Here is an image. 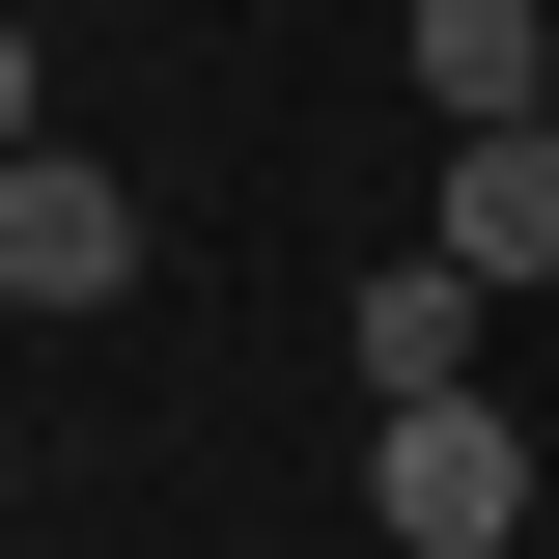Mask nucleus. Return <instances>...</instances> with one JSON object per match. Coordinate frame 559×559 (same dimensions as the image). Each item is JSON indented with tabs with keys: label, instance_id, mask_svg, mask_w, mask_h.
Masks as SVG:
<instances>
[{
	"label": "nucleus",
	"instance_id": "3",
	"mask_svg": "<svg viewBox=\"0 0 559 559\" xmlns=\"http://www.w3.org/2000/svg\"><path fill=\"white\" fill-rule=\"evenodd\" d=\"M476 336H503V280H476V252H364V308H336L364 419H392V392H476Z\"/></svg>",
	"mask_w": 559,
	"mask_h": 559
},
{
	"label": "nucleus",
	"instance_id": "2",
	"mask_svg": "<svg viewBox=\"0 0 559 559\" xmlns=\"http://www.w3.org/2000/svg\"><path fill=\"white\" fill-rule=\"evenodd\" d=\"M0 308H140V197L84 168V140H28V168H0Z\"/></svg>",
	"mask_w": 559,
	"mask_h": 559
},
{
	"label": "nucleus",
	"instance_id": "5",
	"mask_svg": "<svg viewBox=\"0 0 559 559\" xmlns=\"http://www.w3.org/2000/svg\"><path fill=\"white\" fill-rule=\"evenodd\" d=\"M419 252H476V280H559V112L448 140V197H419Z\"/></svg>",
	"mask_w": 559,
	"mask_h": 559
},
{
	"label": "nucleus",
	"instance_id": "1",
	"mask_svg": "<svg viewBox=\"0 0 559 559\" xmlns=\"http://www.w3.org/2000/svg\"><path fill=\"white\" fill-rule=\"evenodd\" d=\"M364 532H392V559H503V532H532V419H503V392H392V419H364Z\"/></svg>",
	"mask_w": 559,
	"mask_h": 559
},
{
	"label": "nucleus",
	"instance_id": "4",
	"mask_svg": "<svg viewBox=\"0 0 559 559\" xmlns=\"http://www.w3.org/2000/svg\"><path fill=\"white\" fill-rule=\"evenodd\" d=\"M392 57H419V112H448V140H503V112H559V0H419Z\"/></svg>",
	"mask_w": 559,
	"mask_h": 559
}]
</instances>
